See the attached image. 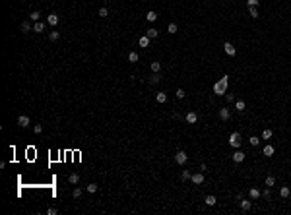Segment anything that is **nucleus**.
I'll return each mask as SVG.
<instances>
[{"label":"nucleus","mask_w":291,"mask_h":215,"mask_svg":"<svg viewBox=\"0 0 291 215\" xmlns=\"http://www.w3.org/2000/svg\"><path fill=\"white\" fill-rule=\"evenodd\" d=\"M227 87H229V76L225 74V76H221L219 81H215V84H213V93H215V95H219V97H223V95L227 93Z\"/></svg>","instance_id":"nucleus-1"},{"label":"nucleus","mask_w":291,"mask_h":215,"mask_svg":"<svg viewBox=\"0 0 291 215\" xmlns=\"http://www.w3.org/2000/svg\"><path fill=\"white\" fill-rule=\"evenodd\" d=\"M229 145L235 147V149H239V147H241V134H239V132H233L231 136H229Z\"/></svg>","instance_id":"nucleus-2"},{"label":"nucleus","mask_w":291,"mask_h":215,"mask_svg":"<svg viewBox=\"0 0 291 215\" xmlns=\"http://www.w3.org/2000/svg\"><path fill=\"white\" fill-rule=\"evenodd\" d=\"M175 161H177L179 165H184L188 161V155L184 153V151H177V153H175Z\"/></svg>","instance_id":"nucleus-3"},{"label":"nucleus","mask_w":291,"mask_h":215,"mask_svg":"<svg viewBox=\"0 0 291 215\" xmlns=\"http://www.w3.org/2000/svg\"><path fill=\"white\" fill-rule=\"evenodd\" d=\"M223 51H225V54H227V56H235V54H237V49H235V47H233L231 43H229V41H227L225 45H223Z\"/></svg>","instance_id":"nucleus-4"},{"label":"nucleus","mask_w":291,"mask_h":215,"mask_svg":"<svg viewBox=\"0 0 291 215\" xmlns=\"http://www.w3.org/2000/svg\"><path fill=\"white\" fill-rule=\"evenodd\" d=\"M29 124H31L29 116H25V114H21V116H18V126H19V128H27Z\"/></svg>","instance_id":"nucleus-5"},{"label":"nucleus","mask_w":291,"mask_h":215,"mask_svg":"<svg viewBox=\"0 0 291 215\" xmlns=\"http://www.w3.org/2000/svg\"><path fill=\"white\" fill-rule=\"evenodd\" d=\"M58 20H60V18H58V14H54V12L47 16V23H49V25H52V27L58 25Z\"/></svg>","instance_id":"nucleus-6"},{"label":"nucleus","mask_w":291,"mask_h":215,"mask_svg":"<svg viewBox=\"0 0 291 215\" xmlns=\"http://www.w3.org/2000/svg\"><path fill=\"white\" fill-rule=\"evenodd\" d=\"M190 180H192V184H196V186H198V184H204V175H202V173H194V175L190 176Z\"/></svg>","instance_id":"nucleus-7"},{"label":"nucleus","mask_w":291,"mask_h":215,"mask_svg":"<svg viewBox=\"0 0 291 215\" xmlns=\"http://www.w3.org/2000/svg\"><path fill=\"white\" fill-rule=\"evenodd\" d=\"M45 27H47V23L39 20V21H35V23H33V31H35V33H43V31H45Z\"/></svg>","instance_id":"nucleus-8"},{"label":"nucleus","mask_w":291,"mask_h":215,"mask_svg":"<svg viewBox=\"0 0 291 215\" xmlns=\"http://www.w3.org/2000/svg\"><path fill=\"white\" fill-rule=\"evenodd\" d=\"M219 118H221V120H229V118H231V111H229V107L219 109Z\"/></svg>","instance_id":"nucleus-9"},{"label":"nucleus","mask_w":291,"mask_h":215,"mask_svg":"<svg viewBox=\"0 0 291 215\" xmlns=\"http://www.w3.org/2000/svg\"><path fill=\"white\" fill-rule=\"evenodd\" d=\"M233 161H235V163H243V161H245V153L237 149L235 153H233Z\"/></svg>","instance_id":"nucleus-10"},{"label":"nucleus","mask_w":291,"mask_h":215,"mask_svg":"<svg viewBox=\"0 0 291 215\" xmlns=\"http://www.w3.org/2000/svg\"><path fill=\"white\" fill-rule=\"evenodd\" d=\"M239 207L243 209V211H250L252 202H248V200H241V202H239Z\"/></svg>","instance_id":"nucleus-11"},{"label":"nucleus","mask_w":291,"mask_h":215,"mask_svg":"<svg viewBox=\"0 0 291 215\" xmlns=\"http://www.w3.org/2000/svg\"><path fill=\"white\" fill-rule=\"evenodd\" d=\"M155 101H157V103H167V93H165V91H157Z\"/></svg>","instance_id":"nucleus-12"},{"label":"nucleus","mask_w":291,"mask_h":215,"mask_svg":"<svg viewBox=\"0 0 291 215\" xmlns=\"http://www.w3.org/2000/svg\"><path fill=\"white\" fill-rule=\"evenodd\" d=\"M157 18H159V16H157V12H153V10H149V12L146 14V20H148L149 23H153V21L157 20Z\"/></svg>","instance_id":"nucleus-13"},{"label":"nucleus","mask_w":291,"mask_h":215,"mask_svg":"<svg viewBox=\"0 0 291 215\" xmlns=\"http://www.w3.org/2000/svg\"><path fill=\"white\" fill-rule=\"evenodd\" d=\"M68 182H70L72 186H76V184L80 182V175H78V173H72V175L68 176Z\"/></svg>","instance_id":"nucleus-14"},{"label":"nucleus","mask_w":291,"mask_h":215,"mask_svg":"<svg viewBox=\"0 0 291 215\" xmlns=\"http://www.w3.org/2000/svg\"><path fill=\"white\" fill-rule=\"evenodd\" d=\"M19 29H21V33H29V31H33V25L29 21H23V23L19 25Z\"/></svg>","instance_id":"nucleus-15"},{"label":"nucleus","mask_w":291,"mask_h":215,"mask_svg":"<svg viewBox=\"0 0 291 215\" xmlns=\"http://www.w3.org/2000/svg\"><path fill=\"white\" fill-rule=\"evenodd\" d=\"M262 153H264L266 157H272L274 153H276V149H274V145H264V149H262Z\"/></svg>","instance_id":"nucleus-16"},{"label":"nucleus","mask_w":291,"mask_h":215,"mask_svg":"<svg viewBox=\"0 0 291 215\" xmlns=\"http://www.w3.org/2000/svg\"><path fill=\"white\" fill-rule=\"evenodd\" d=\"M248 196H250V200H258L262 194H260L258 188H250V190H248Z\"/></svg>","instance_id":"nucleus-17"},{"label":"nucleus","mask_w":291,"mask_h":215,"mask_svg":"<svg viewBox=\"0 0 291 215\" xmlns=\"http://www.w3.org/2000/svg\"><path fill=\"white\" fill-rule=\"evenodd\" d=\"M186 122H188V124L198 122V114H196V112H188V114H186Z\"/></svg>","instance_id":"nucleus-18"},{"label":"nucleus","mask_w":291,"mask_h":215,"mask_svg":"<svg viewBox=\"0 0 291 215\" xmlns=\"http://www.w3.org/2000/svg\"><path fill=\"white\" fill-rule=\"evenodd\" d=\"M159 81H161V76H159V74H155V72H153V74L149 76V84H151V85H155V84H159Z\"/></svg>","instance_id":"nucleus-19"},{"label":"nucleus","mask_w":291,"mask_h":215,"mask_svg":"<svg viewBox=\"0 0 291 215\" xmlns=\"http://www.w3.org/2000/svg\"><path fill=\"white\" fill-rule=\"evenodd\" d=\"M146 35H148L149 39H155V37H157V35H159V31H157V29H155V27H149L148 31H146Z\"/></svg>","instance_id":"nucleus-20"},{"label":"nucleus","mask_w":291,"mask_h":215,"mask_svg":"<svg viewBox=\"0 0 291 215\" xmlns=\"http://www.w3.org/2000/svg\"><path fill=\"white\" fill-rule=\"evenodd\" d=\"M204 203H206V205H215V203H217V198H215V196H206Z\"/></svg>","instance_id":"nucleus-21"},{"label":"nucleus","mask_w":291,"mask_h":215,"mask_svg":"<svg viewBox=\"0 0 291 215\" xmlns=\"http://www.w3.org/2000/svg\"><path fill=\"white\" fill-rule=\"evenodd\" d=\"M289 194H291L289 186H281V188H279V196H281V198H289Z\"/></svg>","instance_id":"nucleus-22"},{"label":"nucleus","mask_w":291,"mask_h":215,"mask_svg":"<svg viewBox=\"0 0 291 215\" xmlns=\"http://www.w3.org/2000/svg\"><path fill=\"white\" fill-rule=\"evenodd\" d=\"M138 45H140V47H144V49H146V47H149V37H148V35H144V37H140V41H138Z\"/></svg>","instance_id":"nucleus-23"},{"label":"nucleus","mask_w":291,"mask_h":215,"mask_svg":"<svg viewBox=\"0 0 291 215\" xmlns=\"http://www.w3.org/2000/svg\"><path fill=\"white\" fill-rule=\"evenodd\" d=\"M235 111H239V112H243L245 111V101H235Z\"/></svg>","instance_id":"nucleus-24"},{"label":"nucleus","mask_w":291,"mask_h":215,"mask_svg":"<svg viewBox=\"0 0 291 215\" xmlns=\"http://www.w3.org/2000/svg\"><path fill=\"white\" fill-rule=\"evenodd\" d=\"M29 20H31V21H39V20H41V14H39L37 10H33V12L29 14Z\"/></svg>","instance_id":"nucleus-25"},{"label":"nucleus","mask_w":291,"mask_h":215,"mask_svg":"<svg viewBox=\"0 0 291 215\" xmlns=\"http://www.w3.org/2000/svg\"><path fill=\"white\" fill-rule=\"evenodd\" d=\"M266 186H268V188H274V186H276V176H268V178H266Z\"/></svg>","instance_id":"nucleus-26"},{"label":"nucleus","mask_w":291,"mask_h":215,"mask_svg":"<svg viewBox=\"0 0 291 215\" xmlns=\"http://www.w3.org/2000/svg\"><path fill=\"white\" fill-rule=\"evenodd\" d=\"M248 14H250V18H254V20H256V18H260L258 8H254V6H252V8H248Z\"/></svg>","instance_id":"nucleus-27"},{"label":"nucleus","mask_w":291,"mask_h":215,"mask_svg":"<svg viewBox=\"0 0 291 215\" xmlns=\"http://www.w3.org/2000/svg\"><path fill=\"white\" fill-rule=\"evenodd\" d=\"M138 60H140V56H138V52H130V54H128V62H134V64H136Z\"/></svg>","instance_id":"nucleus-28"},{"label":"nucleus","mask_w":291,"mask_h":215,"mask_svg":"<svg viewBox=\"0 0 291 215\" xmlns=\"http://www.w3.org/2000/svg\"><path fill=\"white\" fill-rule=\"evenodd\" d=\"M248 143H250V145H254V147H256V145H258V143H260V138H258V136H250V138H248Z\"/></svg>","instance_id":"nucleus-29"},{"label":"nucleus","mask_w":291,"mask_h":215,"mask_svg":"<svg viewBox=\"0 0 291 215\" xmlns=\"http://www.w3.org/2000/svg\"><path fill=\"white\" fill-rule=\"evenodd\" d=\"M159 70H161V62H151V72L159 74Z\"/></svg>","instance_id":"nucleus-30"},{"label":"nucleus","mask_w":291,"mask_h":215,"mask_svg":"<svg viewBox=\"0 0 291 215\" xmlns=\"http://www.w3.org/2000/svg\"><path fill=\"white\" fill-rule=\"evenodd\" d=\"M167 31L171 33V35H175V33L179 31V27H177V23H169V27H167Z\"/></svg>","instance_id":"nucleus-31"},{"label":"nucleus","mask_w":291,"mask_h":215,"mask_svg":"<svg viewBox=\"0 0 291 215\" xmlns=\"http://www.w3.org/2000/svg\"><path fill=\"white\" fill-rule=\"evenodd\" d=\"M97 188H99V186H97V184H93V182H91V184H87V186H85V190H87L89 194H93V192H97Z\"/></svg>","instance_id":"nucleus-32"},{"label":"nucleus","mask_w":291,"mask_h":215,"mask_svg":"<svg viewBox=\"0 0 291 215\" xmlns=\"http://www.w3.org/2000/svg\"><path fill=\"white\" fill-rule=\"evenodd\" d=\"M49 39H51V41H58V39H60V33H58V31H51V33H49Z\"/></svg>","instance_id":"nucleus-33"},{"label":"nucleus","mask_w":291,"mask_h":215,"mask_svg":"<svg viewBox=\"0 0 291 215\" xmlns=\"http://www.w3.org/2000/svg\"><path fill=\"white\" fill-rule=\"evenodd\" d=\"M72 198H76V200H78V198H82V190L74 186V190H72Z\"/></svg>","instance_id":"nucleus-34"},{"label":"nucleus","mask_w":291,"mask_h":215,"mask_svg":"<svg viewBox=\"0 0 291 215\" xmlns=\"http://www.w3.org/2000/svg\"><path fill=\"white\" fill-rule=\"evenodd\" d=\"M246 4H248V8H258V4H260V0H246Z\"/></svg>","instance_id":"nucleus-35"},{"label":"nucleus","mask_w":291,"mask_h":215,"mask_svg":"<svg viewBox=\"0 0 291 215\" xmlns=\"http://www.w3.org/2000/svg\"><path fill=\"white\" fill-rule=\"evenodd\" d=\"M99 16H101V18H107V16H109V10H107V8H99Z\"/></svg>","instance_id":"nucleus-36"},{"label":"nucleus","mask_w":291,"mask_h":215,"mask_svg":"<svg viewBox=\"0 0 291 215\" xmlns=\"http://www.w3.org/2000/svg\"><path fill=\"white\" fill-rule=\"evenodd\" d=\"M33 132H35V134H41V132H43V124H35V126H33Z\"/></svg>","instance_id":"nucleus-37"},{"label":"nucleus","mask_w":291,"mask_h":215,"mask_svg":"<svg viewBox=\"0 0 291 215\" xmlns=\"http://www.w3.org/2000/svg\"><path fill=\"white\" fill-rule=\"evenodd\" d=\"M272 138V130H264L262 132V140H270Z\"/></svg>","instance_id":"nucleus-38"},{"label":"nucleus","mask_w":291,"mask_h":215,"mask_svg":"<svg viewBox=\"0 0 291 215\" xmlns=\"http://www.w3.org/2000/svg\"><path fill=\"white\" fill-rule=\"evenodd\" d=\"M225 99H227V103H235V95L233 93H225Z\"/></svg>","instance_id":"nucleus-39"},{"label":"nucleus","mask_w":291,"mask_h":215,"mask_svg":"<svg viewBox=\"0 0 291 215\" xmlns=\"http://www.w3.org/2000/svg\"><path fill=\"white\" fill-rule=\"evenodd\" d=\"M190 176H192V175H190V173H188V170H182V175H181V178H182V180H190Z\"/></svg>","instance_id":"nucleus-40"},{"label":"nucleus","mask_w":291,"mask_h":215,"mask_svg":"<svg viewBox=\"0 0 291 215\" xmlns=\"http://www.w3.org/2000/svg\"><path fill=\"white\" fill-rule=\"evenodd\" d=\"M175 95H177V99H184V91H182V89H177Z\"/></svg>","instance_id":"nucleus-41"},{"label":"nucleus","mask_w":291,"mask_h":215,"mask_svg":"<svg viewBox=\"0 0 291 215\" xmlns=\"http://www.w3.org/2000/svg\"><path fill=\"white\" fill-rule=\"evenodd\" d=\"M270 196H272L270 194V188H266L264 192H262V198H266V200H270Z\"/></svg>","instance_id":"nucleus-42"},{"label":"nucleus","mask_w":291,"mask_h":215,"mask_svg":"<svg viewBox=\"0 0 291 215\" xmlns=\"http://www.w3.org/2000/svg\"><path fill=\"white\" fill-rule=\"evenodd\" d=\"M47 213H49V215H54V213H58V209H56V207H51Z\"/></svg>","instance_id":"nucleus-43"}]
</instances>
